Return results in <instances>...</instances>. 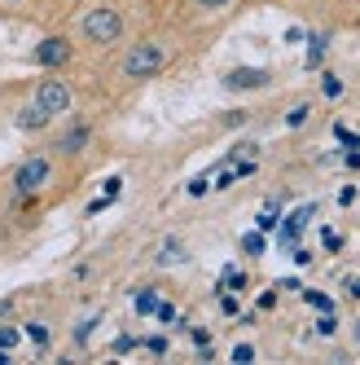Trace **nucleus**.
Returning a JSON list of instances; mask_svg holds the SVG:
<instances>
[{
    "label": "nucleus",
    "mask_w": 360,
    "mask_h": 365,
    "mask_svg": "<svg viewBox=\"0 0 360 365\" xmlns=\"http://www.w3.org/2000/svg\"><path fill=\"white\" fill-rule=\"evenodd\" d=\"M290 259H295V264H312V251H303V247H290Z\"/></svg>",
    "instance_id": "30"
},
{
    "label": "nucleus",
    "mask_w": 360,
    "mask_h": 365,
    "mask_svg": "<svg viewBox=\"0 0 360 365\" xmlns=\"http://www.w3.org/2000/svg\"><path fill=\"white\" fill-rule=\"evenodd\" d=\"M180 251H185V247H180L176 238H167V242L159 247V264H176V259H185V255H180Z\"/></svg>",
    "instance_id": "14"
},
{
    "label": "nucleus",
    "mask_w": 360,
    "mask_h": 365,
    "mask_svg": "<svg viewBox=\"0 0 360 365\" xmlns=\"http://www.w3.org/2000/svg\"><path fill=\"white\" fill-rule=\"evenodd\" d=\"M145 348H149L154 356H167V339H163V334H154V339H145Z\"/></svg>",
    "instance_id": "25"
},
{
    "label": "nucleus",
    "mask_w": 360,
    "mask_h": 365,
    "mask_svg": "<svg viewBox=\"0 0 360 365\" xmlns=\"http://www.w3.org/2000/svg\"><path fill=\"white\" fill-rule=\"evenodd\" d=\"M119 190H123V180H119V176H110V180H106V198L115 202V198H119Z\"/></svg>",
    "instance_id": "31"
},
{
    "label": "nucleus",
    "mask_w": 360,
    "mask_h": 365,
    "mask_svg": "<svg viewBox=\"0 0 360 365\" xmlns=\"http://www.w3.org/2000/svg\"><path fill=\"white\" fill-rule=\"evenodd\" d=\"M233 180H238V172H233V168H228V172H220V180H216V190H228V185H233Z\"/></svg>",
    "instance_id": "32"
},
{
    "label": "nucleus",
    "mask_w": 360,
    "mask_h": 365,
    "mask_svg": "<svg viewBox=\"0 0 360 365\" xmlns=\"http://www.w3.org/2000/svg\"><path fill=\"white\" fill-rule=\"evenodd\" d=\"M277 225H281V207H277V198H268V202H264V212L255 216V229H260V233H272Z\"/></svg>",
    "instance_id": "10"
},
{
    "label": "nucleus",
    "mask_w": 360,
    "mask_h": 365,
    "mask_svg": "<svg viewBox=\"0 0 360 365\" xmlns=\"http://www.w3.org/2000/svg\"><path fill=\"white\" fill-rule=\"evenodd\" d=\"M220 312H224V317H238V295H233V291L220 295Z\"/></svg>",
    "instance_id": "24"
},
{
    "label": "nucleus",
    "mask_w": 360,
    "mask_h": 365,
    "mask_svg": "<svg viewBox=\"0 0 360 365\" xmlns=\"http://www.w3.org/2000/svg\"><path fill=\"white\" fill-rule=\"evenodd\" d=\"M36 106H40L44 115H66V110H70V88H66L62 80H44V84L36 88Z\"/></svg>",
    "instance_id": "4"
},
{
    "label": "nucleus",
    "mask_w": 360,
    "mask_h": 365,
    "mask_svg": "<svg viewBox=\"0 0 360 365\" xmlns=\"http://www.w3.org/2000/svg\"><path fill=\"white\" fill-rule=\"evenodd\" d=\"M272 304H277V295H272V291H264V295H260V312H268Z\"/></svg>",
    "instance_id": "36"
},
{
    "label": "nucleus",
    "mask_w": 360,
    "mask_h": 365,
    "mask_svg": "<svg viewBox=\"0 0 360 365\" xmlns=\"http://www.w3.org/2000/svg\"><path fill=\"white\" fill-rule=\"evenodd\" d=\"M268 80H272V75L264 66H233L224 75V88L228 93H255V88H268Z\"/></svg>",
    "instance_id": "5"
},
{
    "label": "nucleus",
    "mask_w": 360,
    "mask_h": 365,
    "mask_svg": "<svg viewBox=\"0 0 360 365\" xmlns=\"http://www.w3.org/2000/svg\"><path fill=\"white\" fill-rule=\"evenodd\" d=\"M339 202H343V207H347V202H356V190H351V185H343V190H339Z\"/></svg>",
    "instance_id": "35"
},
{
    "label": "nucleus",
    "mask_w": 360,
    "mask_h": 365,
    "mask_svg": "<svg viewBox=\"0 0 360 365\" xmlns=\"http://www.w3.org/2000/svg\"><path fill=\"white\" fill-rule=\"evenodd\" d=\"M233 361H238V365L255 361V348H250V344H238V348H233Z\"/></svg>",
    "instance_id": "27"
},
{
    "label": "nucleus",
    "mask_w": 360,
    "mask_h": 365,
    "mask_svg": "<svg viewBox=\"0 0 360 365\" xmlns=\"http://www.w3.org/2000/svg\"><path fill=\"white\" fill-rule=\"evenodd\" d=\"M167 66V48L159 40H141L127 48V58H123V75L127 80H145V75H159Z\"/></svg>",
    "instance_id": "1"
},
{
    "label": "nucleus",
    "mask_w": 360,
    "mask_h": 365,
    "mask_svg": "<svg viewBox=\"0 0 360 365\" xmlns=\"http://www.w3.org/2000/svg\"><path fill=\"white\" fill-rule=\"evenodd\" d=\"M48 119H53V115H44V110L36 106V101L18 110V128H22V133H40V128H48Z\"/></svg>",
    "instance_id": "8"
},
{
    "label": "nucleus",
    "mask_w": 360,
    "mask_h": 365,
    "mask_svg": "<svg viewBox=\"0 0 360 365\" xmlns=\"http://www.w3.org/2000/svg\"><path fill=\"white\" fill-rule=\"evenodd\" d=\"M312 216H317V202H303V207H295V212L277 225V242L281 247H295V238L303 233V225H312Z\"/></svg>",
    "instance_id": "6"
},
{
    "label": "nucleus",
    "mask_w": 360,
    "mask_h": 365,
    "mask_svg": "<svg viewBox=\"0 0 360 365\" xmlns=\"http://www.w3.org/2000/svg\"><path fill=\"white\" fill-rule=\"evenodd\" d=\"M101 317H88V322H80V326H75V344H88V339H92V326H97Z\"/></svg>",
    "instance_id": "21"
},
{
    "label": "nucleus",
    "mask_w": 360,
    "mask_h": 365,
    "mask_svg": "<svg viewBox=\"0 0 360 365\" xmlns=\"http://www.w3.org/2000/svg\"><path fill=\"white\" fill-rule=\"evenodd\" d=\"M242 251H246V255H264V251H268V233H260V229L246 233V238H242Z\"/></svg>",
    "instance_id": "13"
},
{
    "label": "nucleus",
    "mask_w": 360,
    "mask_h": 365,
    "mask_svg": "<svg viewBox=\"0 0 360 365\" xmlns=\"http://www.w3.org/2000/svg\"><path fill=\"white\" fill-rule=\"evenodd\" d=\"M325 48H329V36H312V44H307V71H317V66H321Z\"/></svg>",
    "instance_id": "12"
},
{
    "label": "nucleus",
    "mask_w": 360,
    "mask_h": 365,
    "mask_svg": "<svg viewBox=\"0 0 360 365\" xmlns=\"http://www.w3.org/2000/svg\"><path fill=\"white\" fill-rule=\"evenodd\" d=\"M18 339H22L18 326H0V348H18Z\"/></svg>",
    "instance_id": "20"
},
{
    "label": "nucleus",
    "mask_w": 360,
    "mask_h": 365,
    "mask_svg": "<svg viewBox=\"0 0 360 365\" xmlns=\"http://www.w3.org/2000/svg\"><path fill=\"white\" fill-rule=\"evenodd\" d=\"M334 137H339V141H343L347 150H351V145H360V137L351 133V128H347V123H334Z\"/></svg>",
    "instance_id": "22"
},
{
    "label": "nucleus",
    "mask_w": 360,
    "mask_h": 365,
    "mask_svg": "<svg viewBox=\"0 0 360 365\" xmlns=\"http://www.w3.org/2000/svg\"><path fill=\"white\" fill-rule=\"evenodd\" d=\"M132 348H137V339H132V334H119V339H115V352H119V356H123V352H132Z\"/></svg>",
    "instance_id": "28"
},
{
    "label": "nucleus",
    "mask_w": 360,
    "mask_h": 365,
    "mask_svg": "<svg viewBox=\"0 0 360 365\" xmlns=\"http://www.w3.org/2000/svg\"><path fill=\"white\" fill-rule=\"evenodd\" d=\"M194 5H198V9H224L228 0H194Z\"/></svg>",
    "instance_id": "33"
},
{
    "label": "nucleus",
    "mask_w": 360,
    "mask_h": 365,
    "mask_svg": "<svg viewBox=\"0 0 360 365\" xmlns=\"http://www.w3.org/2000/svg\"><path fill=\"white\" fill-rule=\"evenodd\" d=\"M132 308L141 312V317H154V308H159V291H149V286H141V291L132 295Z\"/></svg>",
    "instance_id": "11"
},
{
    "label": "nucleus",
    "mask_w": 360,
    "mask_h": 365,
    "mask_svg": "<svg viewBox=\"0 0 360 365\" xmlns=\"http://www.w3.org/2000/svg\"><path fill=\"white\" fill-rule=\"evenodd\" d=\"M307 115H312V106H307V101H299V106L286 115V123H290V128H303V123H307Z\"/></svg>",
    "instance_id": "17"
},
{
    "label": "nucleus",
    "mask_w": 360,
    "mask_h": 365,
    "mask_svg": "<svg viewBox=\"0 0 360 365\" xmlns=\"http://www.w3.org/2000/svg\"><path fill=\"white\" fill-rule=\"evenodd\" d=\"M321 247H325V251H343V238H339L334 229H321Z\"/></svg>",
    "instance_id": "23"
},
{
    "label": "nucleus",
    "mask_w": 360,
    "mask_h": 365,
    "mask_svg": "<svg viewBox=\"0 0 360 365\" xmlns=\"http://www.w3.org/2000/svg\"><path fill=\"white\" fill-rule=\"evenodd\" d=\"M27 339H31V344H36V348H44V344H48V326H40V322H31V326H27Z\"/></svg>",
    "instance_id": "19"
},
{
    "label": "nucleus",
    "mask_w": 360,
    "mask_h": 365,
    "mask_svg": "<svg viewBox=\"0 0 360 365\" xmlns=\"http://www.w3.org/2000/svg\"><path fill=\"white\" fill-rule=\"evenodd\" d=\"M88 137H92V133H88V128L80 123V128H70V133H66V137L58 141V150H62V154H80V150L88 145Z\"/></svg>",
    "instance_id": "9"
},
{
    "label": "nucleus",
    "mask_w": 360,
    "mask_h": 365,
    "mask_svg": "<svg viewBox=\"0 0 360 365\" xmlns=\"http://www.w3.org/2000/svg\"><path fill=\"white\" fill-rule=\"evenodd\" d=\"M36 62H40V66H66V62H70V44L58 40V36H53V40H40V44H36Z\"/></svg>",
    "instance_id": "7"
},
{
    "label": "nucleus",
    "mask_w": 360,
    "mask_h": 365,
    "mask_svg": "<svg viewBox=\"0 0 360 365\" xmlns=\"http://www.w3.org/2000/svg\"><path fill=\"white\" fill-rule=\"evenodd\" d=\"M303 40H307V36H303L299 27H290V31H286V44H303Z\"/></svg>",
    "instance_id": "34"
},
{
    "label": "nucleus",
    "mask_w": 360,
    "mask_h": 365,
    "mask_svg": "<svg viewBox=\"0 0 360 365\" xmlns=\"http://www.w3.org/2000/svg\"><path fill=\"white\" fill-rule=\"evenodd\" d=\"M303 299L312 304L317 312H334V299H329V295H321V291H303Z\"/></svg>",
    "instance_id": "16"
},
{
    "label": "nucleus",
    "mask_w": 360,
    "mask_h": 365,
    "mask_svg": "<svg viewBox=\"0 0 360 365\" xmlns=\"http://www.w3.org/2000/svg\"><path fill=\"white\" fill-rule=\"evenodd\" d=\"M48 176H53V163H48V159H40V154H36V159H27V163H22V168L14 172V198L36 194Z\"/></svg>",
    "instance_id": "3"
},
{
    "label": "nucleus",
    "mask_w": 360,
    "mask_h": 365,
    "mask_svg": "<svg viewBox=\"0 0 360 365\" xmlns=\"http://www.w3.org/2000/svg\"><path fill=\"white\" fill-rule=\"evenodd\" d=\"M9 361H14V356H9V348H0V365H9Z\"/></svg>",
    "instance_id": "38"
},
{
    "label": "nucleus",
    "mask_w": 360,
    "mask_h": 365,
    "mask_svg": "<svg viewBox=\"0 0 360 365\" xmlns=\"http://www.w3.org/2000/svg\"><path fill=\"white\" fill-rule=\"evenodd\" d=\"M321 93H325L329 101H339V97H343V80H339L334 71H329V75H321Z\"/></svg>",
    "instance_id": "15"
},
{
    "label": "nucleus",
    "mask_w": 360,
    "mask_h": 365,
    "mask_svg": "<svg viewBox=\"0 0 360 365\" xmlns=\"http://www.w3.org/2000/svg\"><path fill=\"white\" fill-rule=\"evenodd\" d=\"M154 317H159V322H167V326H171V322H176V308L159 299V308H154Z\"/></svg>",
    "instance_id": "26"
},
{
    "label": "nucleus",
    "mask_w": 360,
    "mask_h": 365,
    "mask_svg": "<svg viewBox=\"0 0 360 365\" xmlns=\"http://www.w3.org/2000/svg\"><path fill=\"white\" fill-rule=\"evenodd\" d=\"M334 330H339V317H334V312H321V317H317V334H334Z\"/></svg>",
    "instance_id": "18"
},
{
    "label": "nucleus",
    "mask_w": 360,
    "mask_h": 365,
    "mask_svg": "<svg viewBox=\"0 0 360 365\" xmlns=\"http://www.w3.org/2000/svg\"><path fill=\"white\" fill-rule=\"evenodd\" d=\"M207 190H211V185H207V176H194V180H189V194H194V198H202Z\"/></svg>",
    "instance_id": "29"
},
{
    "label": "nucleus",
    "mask_w": 360,
    "mask_h": 365,
    "mask_svg": "<svg viewBox=\"0 0 360 365\" xmlns=\"http://www.w3.org/2000/svg\"><path fill=\"white\" fill-rule=\"evenodd\" d=\"M84 36H88V44H115L119 36H123V14L119 9H88L84 14Z\"/></svg>",
    "instance_id": "2"
},
{
    "label": "nucleus",
    "mask_w": 360,
    "mask_h": 365,
    "mask_svg": "<svg viewBox=\"0 0 360 365\" xmlns=\"http://www.w3.org/2000/svg\"><path fill=\"white\" fill-rule=\"evenodd\" d=\"M347 295H351V299H360V277H347Z\"/></svg>",
    "instance_id": "37"
}]
</instances>
